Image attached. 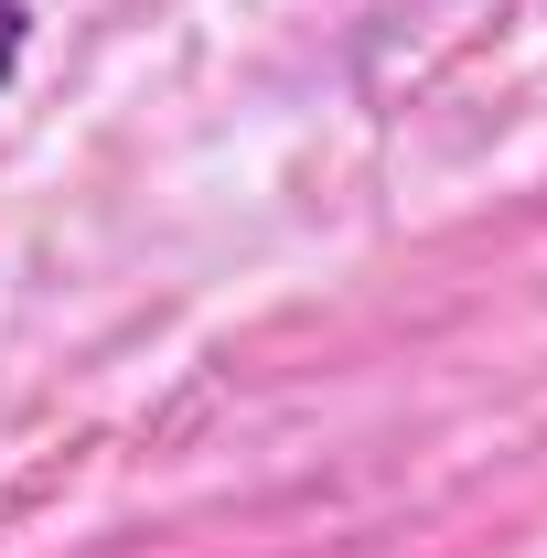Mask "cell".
I'll use <instances>...</instances> for the list:
<instances>
[{
  "mask_svg": "<svg viewBox=\"0 0 547 558\" xmlns=\"http://www.w3.org/2000/svg\"><path fill=\"white\" fill-rule=\"evenodd\" d=\"M11 65H22V0H0V86H11Z\"/></svg>",
  "mask_w": 547,
  "mask_h": 558,
  "instance_id": "1",
  "label": "cell"
}]
</instances>
